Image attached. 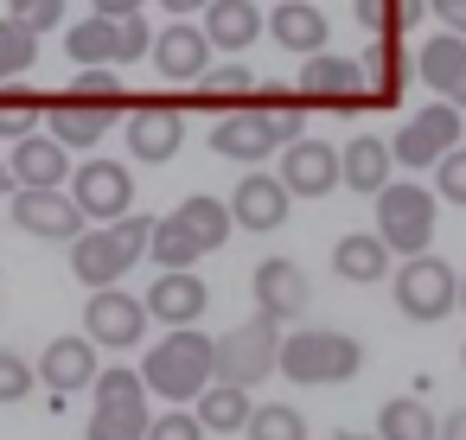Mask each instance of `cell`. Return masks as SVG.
<instances>
[{
  "label": "cell",
  "instance_id": "cell-35",
  "mask_svg": "<svg viewBox=\"0 0 466 440\" xmlns=\"http://www.w3.org/2000/svg\"><path fill=\"white\" fill-rule=\"evenodd\" d=\"M39 122H46V96L20 90V84H0V135H7V141H26Z\"/></svg>",
  "mask_w": 466,
  "mask_h": 440
},
{
  "label": "cell",
  "instance_id": "cell-24",
  "mask_svg": "<svg viewBox=\"0 0 466 440\" xmlns=\"http://www.w3.org/2000/svg\"><path fill=\"white\" fill-rule=\"evenodd\" d=\"M262 26L275 33V45H281V52H300V58L326 52V14L313 7V0H281V7H275Z\"/></svg>",
  "mask_w": 466,
  "mask_h": 440
},
{
  "label": "cell",
  "instance_id": "cell-38",
  "mask_svg": "<svg viewBox=\"0 0 466 440\" xmlns=\"http://www.w3.org/2000/svg\"><path fill=\"white\" fill-rule=\"evenodd\" d=\"M243 434H249V440H307V421H300V408H288V402H262Z\"/></svg>",
  "mask_w": 466,
  "mask_h": 440
},
{
  "label": "cell",
  "instance_id": "cell-30",
  "mask_svg": "<svg viewBox=\"0 0 466 440\" xmlns=\"http://www.w3.org/2000/svg\"><path fill=\"white\" fill-rule=\"evenodd\" d=\"M65 52H71V65H77V71H96V65H109V71H116V20H103V14L77 20V26L65 33Z\"/></svg>",
  "mask_w": 466,
  "mask_h": 440
},
{
  "label": "cell",
  "instance_id": "cell-44",
  "mask_svg": "<svg viewBox=\"0 0 466 440\" xmlns=\"http://www.w3.org/2000/svg\"><path fill=\"white\" fill-rule=\"evenodd\" d=\"M147 440H205V427H198V415L167 408V415H154V421H147Z\"/></svg>",
  "mask_w": 466,
  "mask_h": 440
},
{
  "label": "cell",
  "instance_id": "cell-39",
  "mask_svg": "<svg viewBox=\"0 0 466 440\" xmlns=\"http://www.w3.org/2000/svg\"><path fill=\"white\" fill-rule=\"evenodd\" d=\"M71 103H90V109H116V103H122V77H116L109 65H96V71H77V77H71Z\"/></svg>",
  "mask_w": 466,
  "mask_h": 440
},
{
  "label": "cell",
  "instance_id": "cell-42",
  "mask_svg": "<svg viewBox=\"0 0 466 440\" xmlns=\"http://www.w3.org/2000/svg\"><path fill=\"white\" fill-rule=\"evenodd\" d=\"M7 14L26 33H52V26H65V0H7Z\"/></svg>",
  "mask_w": 466,
  "mask_h": 440
},
{
  "label": "cell",
  "instance_id": "cell-50",
  "mask_svg": "<svg viewBox=\"0 0 466 440\" xmlns=\"http://www.w3.org/2000/svg\"><path fill=\"white\" fill-rule=\"evenodd\" d=\"M453 109H460V115H466V90H460V96H453Z\"/></svg>",
  "mask_w": 466,
  "mask_h": 440
},
{
  "label": "cell",
  "instance_id": "cell-53",
  "mask_svg": "<svg viewBox=\"0 0 466 440\" xmlns=\"http://www.w3.org/2000/svg\"><path fill=\"white\" fill-rule=\"evenodd\" d=\"M460 357H466V351H460Z\"/></svg>",
  "mask_w": 466,
  "mask_h": 440
},
{
  "label": "cell",
  "instance_id": "cell-13",
  "mask_svg": "<svg viewBox=\"0 0 466 440\" xmlns=\"http://www.w3.org/2000/svg\"><path fill=\"white\" fill-rule=\"evenodd\" d=\"M249 294H256V313L262 319H300L307 313V275H300V262H288V255H268V262H256V275H249Z\"/></svg>",
  "mask_w": 466,
  "mask_h": 440
},
{
  "label": "cell",
  "instance_id": "cell-29",
  "mask_svg": "<svg viewBox=\"0 0 466 440\" xmlns=\"http://www.w3.org/2000/svg\"><path fill=\"white\" fill-rule=\"evenodd\" d=\"M173 217L186 224V236H192L205 255H211V249H224V243H230V230H237V224H230V205H224V198H205V192H198V198H186Z\"/></svg>",
  "mask_w": 466,
  "mask_h": 440
},
{
  "label": "cell",
  "instance_id": "cell-10",
  "mask_svg": "<svg viewBox=\"0 0 466 440\" xmlns=\"http://www.w3.org/2000/svg\"><path fill=\"white\" fill-rule=\"evenodd\" d=\"M84 338L103 345V351H128V345L147 338V306L122 287H96L84 300Z\"/></svg>",
  "mask_w": 466,
  "mask_h": 440
},
{
  "label": "cell",
  "instance_id": "cell-23",
  "mask_svg": "<svg viewBox=\"0 0 466 440\" xmlns=\"http://www.w3.org/2000/svg\"><path fill=\"white\" fill-rule=\"evenodd\" d=\"M198 33L211 39V52H249L262 39V7L256 0H211Z\"/></svg>",
  "mask_w": 466,
  "mask_h": 440
},
{
  "label": "cell",
  "instance_id": "cell-1",
  "mask_svg": "<svg viewBox=\"0 0 466 440\" xmlns=\"http://www.w3.org/2000/svg\"><path fill=\"white\" fill-rule=\"evenodd\" d=\"M141 383H147V395H160V402H198L211 383H218V345L198 332V325H179V332H167L154 351H147V364H141Z\"/></svg>",
  "mask_w": 466,
  "mask_h": 440
},
{
  "label": "cell",
  "instance_id": "cell-46",
  "mask_svg": "<svg viewBox=\"0 0 466 440\" xmlns=\"http://www.w3.org/2000/svg\"><path fill=\"white\" fill-rule=\"evenodd\" d=\"M90 7H96L103 20H128V14H141V0H90Z\"/></svg>",
  "mask_w": 466,
  "mask_h": 440
},
{
  "label": "cell",
  "instance_id": "cell-28",
  "mask_svg": "<svg viewBox=\"0 0 466 440\" xmlns=\"http://www.w3.org/2000/svg\"><path fill=\"white\" fill-rule=\"evenodd\" d=\"M358 71H364V96L396 103V90H402V77H409V58H402V52H396V39L383 33V39H370V52L358 58Z\"/></svg>",
  "mask_w": 466,
  "mask_h": 440
},
{
  "label": "cell",
  "instance_id": "cell-19",
  "mask_svg": "<svg viewBox=\"0 0 466 440\" xmlns=\"http://www.w3.org/2000/svg\"><path fill=\"white\" fill-rule=\"evenodd\" d=\"M288 205L294 198H288V185L275 173H243L237 192H230V224H243V230H281Z\"/></svg>",
  "mask_w": 466,
  "mask_h": 440
},
{
  "label": "cell",
  "instance_id": "cell-36",
  "mask_svg": "<svg viewBox=\"0 0 466 440\" xmlns=\"http://www.w3.org/2000/svg\"><path fill=\"white\" fill-rule=\"evenodd\" d=\"M26 65H39V33H26L14 14H0V84L26 77Z\"/></svg>",
  "mask_w": 466,
  "mask_h": 440
},
{
  "label": "cell",
  "instance_id": "cell-48",
  "mask_svg": "<svg viewBox=\"0 0 466 440\" xmlns=\"http://www.w3.org/2000/svg\"><path fill=\"white\" fill-rule=\"evenodd\" d=\"M160 7H167V14H205L211 0H160Z\"/></svg>",
  "mask_w": 466,
  "mask_h": 440
},
{
  "label": "cell",
  "instance_id": "cell-43",
  "mask_svg": "<svg viewBox=\"0 0 466 440\" xmlns=\"http://www.w3.org/2000/svg\"><path fill=\"white\" fill-rule=\"evenodd\" d=\"M434 198H447V205H466V147H453V154L434 166Z\"/></svg>",
  "mask_w": 466,
  "mask_h": 440
},
{
  "label": "cell",
  "instance_id": "cell-26",
  "mask_svg": "<svg viewBox=\"0 0 466 440\" xmlns=\"http://www.w3.org/2000/svg\"><path fill=\"white\" fill-rule=\"evenodd\" d=\"M415 77L453 103V96L466 90V39H453V33L428 39V45H421V58H415Z\"/></svg>",
  "mask_w": 466,
  "mask_h": 440
},
{
  "label": "cell",
  "instance_id": "cell-27",
  "mask_svg": "<svg viewBox=\"0 0 466 440\" xmlns=\"http://www.w3.org/2000/svg\"><path fill=\"white\" fill-rule=\"evenodd\" d=\"M198 427L211 434V440H230L237 427H249V415H256V402H249V389H237V383H211L205 395H198Z\"/></svg>",
  "mask_w": 466,
  "mask_h": 440
},
{
  "label": "cell",
  "instance_id": "cell-11",
  "mask_svg": "<svg viewBox=\"0 0 466 440\" xmlns=\"http://www.w3.org/2000/svg\"><path fill=\"white\" fill-rule=\"evenodd\" d=\"M275 147H281V135H275L268 109H224L218 128H211V154H224V160H237V166H256V160H268Z\"/></svg>",
  "mask_w": 466,
  "mask_h": 440
},
{
  "label": "cell",
  "instance_id": "cell-2",
  "mask_svg": "<svg viewBox=\"0 0 466 440\" xmlns=\"http://www.w3.org/2000/svg\"><path fill=\"white\" fill-rule=\"evenodd\" d=\"M147 236H154V217H116V224H96L71 243V275L96 294V287H122V275L147 255Z\"/></svg>",
  "mask_w": 466,
  "mask_h": 440
},
{
  "label": "cell",
  "instance_id": "cell-7",
  "mask_svg": "<svg viewBox=\"0 0 466 440\" xmlns=\"http://www.w3.org/2000/svg\"><path fill=\"white\" fill-rule=\"evenodd\" d=\"M396 306H402V319H415V325H434V319H447L453 306H460V275L428 249V255H409L402 268H396Z\"/></svg>",
  "mask_w": 466,
  "mask_h": 440
},
{
  "label": "cell",
  "instance_id": "cell-21",
  "mask_svg": "<svg viewBox=\"0 0 466 440\" xmlns=\"http://www.w3.org/2000/svg\"><path fill=\"white\" fill-rule=\"evenodd\" d=\"M300 96H307V103H358V96H364V71H358V58L313 52V58L300 65Z\"/></svg>",
  "mask_w": 466,
  "mask_h": 440
},
{
  "label": "cell",
  "instance_id": "cell-22",
  "mask_svg": "<svg viewBox=\"0 0 466 440\" xmlns=\"http://www.w3.org/2000/svg\"><path fill=\"white\" fill-rule=\"evenodd\" d=\"M390 173H396V160H390V141H377V135H358V141H345V147H339V185H351V192L377 198V192L390 185Z\"/></svg>",
  "mask_w": 466,
  "mask_h": 440
},
{
  "label": "cell",
  "instance_id": "cell-33",
  "mask_svg": "<svg viewBox=\"0 0 466 440\" xmlns=\"http://www.w3.org/2000/svg\"><path fill=\"white\" fill-rule=\"evenodd\" d=\"M147 255H154V268L160 275H173V268H192L205 249L186 236V224L179 217H154V236H147Z\"/></svg>",
  "mask_w": 466,
  "mask_h": 440
},
{
  "label": "cell",
  "instance_id": "cell-37",
  "mask_svg": "<svg viewBox=\"0 0 466 440\" xmlns=\"http://www.w3.org/2000/svg\"><path fill=\"white\" fill-rule=\"evenodd\" d=\"M198 96L205 103H243V96H256V71L249 65H211L198 77Z\"/></svg>",
  "mask_w": 466,
  "mask_h": 440
},
{
  "label": "cell",
  "instance_id": "cell-5",
  "mask_svg": "<svg viewBox=\"0 0 466 440\" xmlns=\"http://www.w3.org/2000/svg\"><path fill=\"white\" fill-rule=\"evenodd\" d=\"M96 408H90V440H147V383H141V370H128V364H116V370H96Z\"/></svg>",
  "mask_w": 466,
  "mask_h": 440
},
{
  "label": "cell",
  "instance_id": "cell-31",
  "mask_svg": "<svg viewBox=\"0 0 466 440\" xmlns=\"http://www.w3.org/2000/svg\"><path fill=\"white\" fill-rule=\"evenodd\" d=\"M434 434L441 427H434V415H428L421 395H390L377 408V440H434Z\"/></svg>",
  "mask_w": 466,
  "mask_h": 440
},
{
  "label": "cell",
  "instance_id": "cell-9",
  "mask_svg": "<svg viewBox=\"0 0 466 440\" xmlns=\"http://www.w3.org/2000/svg\"><path fill=\"white\" fill-rule=\"evenodd\" d=\"M71 205L84 211V224H116L135 205V179L122 160H84L71 166Z\"/></svg>",
  "mask_w": 466,
  "mask_h": 440
},
{
  "label": "cell",
  "instance_id": "cell-15",
  "mask_svg": "<svg viewBox=\"0 0 466 440\" xmlns=\"http://www.w3.org/2000/svg\"><path fill=\"white\" fill-rule=\"evenodd\" d=\"M154 71L167 77V84H198L205 71H211V39L192 26V20H173L167 33H154Z\"/></svg>",
  "mask_w": 466,
  "mask_h": 440
},
{
  "label": "cell",
  "instance_id": "cell-20",
  "mask_svg": "<svg viewBox=\"0 0 466 440\" xmlns=\"http://www.w3.org/2000/svg\"><path fill=\"white\" fill-rule=\"evenodd\" d=\"M33 370L46 376V389H52V395H77V389H90V383H96V370H103V364H96V345H90L84 332H71V338H52V345H46V357H39Z\"/></svg>",
  "mask_w": 466,
  "mask_h": 440
},
{
  "label": "cell",
  "instance_id": "cell-16",
  "mask_svg": "<svg viewBox=\"0 0 466 440\" xmlns=\"http://www.w3.org/2000/svg\"><path fill=\"white\" fill-rule=\"evenodd\" d=\"M281 185H288V198H326L332 185H339V147H326V141H294V147H281V173H275Z\"/></svg>",
  "mask_w": 466,
  "mask_h": 440
},
{
  "label": "cell",
  "instance_id": "cell-12",
  "mask_svg": "<svg viewBox=\"0 0 466 440\" xmlns=\"http://www.w3.org/2000/svg\"><path fill=\"white\" fill-rule=\"evenodd\" d=\"M7 205H14V224L26 236H46V243H77L90 230L84 211L71 205V192H14Z\"/></svg>",
  "mask_w": 466,
  "mask_h": 440
},
{
  "label": "cell",
  "instance_id": "cell-47",
  "mask_svg": "<svg viewBox=\"0 0 466 440\" xmlns=\"http://www.w3.org/2000/svg\"><path fill=\"white\" fill-rule=\"evenodd\" d=\"M434 440H466V408H453V415L441 421V434H434Z\"/></svg>",
  "mask_w": 466,
  "mask_h": 440
},
{
  "label": "cell",
  "instance_id": "cell-41",
  "mask_svg": "<svg viewBox=\"0 0 466 440\" xmlns=\"http://www.w3.org/2000/svg\"><path fill=\"white\" fill-rule=\"evenodd\" d=\"M147 52H154L147 14H128V20H116V65H135V58H147Z\"/></svg>",
  "mask_w": 466,
  "mask_h": 440
},
{
  "label": "cell",
  "instance_id": "cell-49",
  "mask_svg": "<svg viewBox=\"0 0 466 440\" xmlns=\"http://www.w3.org/2000/svg\"><path fill=\"white\" fill-rule=\"evenodd\" d=\"M14 192H20V185H14V166L0 160V198H14Z\"/></svg>",
  "mask_w": 466,
  "mask_h": 440
},
{
  "label": "cell",
  "instance_id": "cell-32",
  "mask_svg": "<svg viewBox=\"0 0 466 440\" xmlns=\"http://www.w3.org/2000/svg\"><path fill=\"white\" fill-rule=\"evenodd\" d=\"M332 268H339L345 281H377V275L390 268V249L377 243V230H351V236H339Z\"/></svg>",
  "mask_w": 466,
  "mask_h": 440
},
{
  "label": "cell",
  "instance_id": "cell-34",
  "mask_svg": "<svg viewBox=\"0 0 466 440\" xmlns=\"http://www.w3.org/2000/svg\"><path fill=\"white\" fill-rule=\"evenodd\" d=\"M364 26H370V39H396L402 26H415V20H428V0H358V7H351Z\"/></svg>",
  "mask_w": 466,
  "mask_h": 440
},
{
  "label": "cell",
  "instance_id": "cell-45",
  "mask_svg": "<svg viewBox=\"0 0 466 440\" xmlns=\"http://www.w3.org/2000/svg\"><path fill=\"white\" fill-rule=\"evenodd\" d=\"M428 14H434L453 39H466V0H428Z\"/></svg>",
  "mask_w": 466,
  "mask_h": 440
},
{
  "label": "cell",
  "instance_id": "cell-40",
  "mask_svg": "<svg viewBox=\"0 0 466 440\" xmlns=\"http://www.w3.org/2000/svg\"><path fill=\"white\" fill-rule=\"evenodd\" d=\"M33 383H39V370H33L20 351H0V408L26 402V395H33Z\"/></svg>",
  "mask_w": 466,
  "mask_h": 440
},
{
  "label": "cell",
  "instance_id": "cell-18",
  "mask_svg": "<svg viewBox=\"0 0 466 440\" xmlns=\"http://www.w3.org/2000/svg\"><path fill=\"white\" fill-rule=\"evenodd\" d=\"M179 147H186V115H179V109L141 103V109L128 115V154H135V160L160 166V160H173Z\"/></svg>",
  "mask_w": 466,
  "mask_h": 440
},
{
  "label": "cell",
  "instance_id": "cell-51",
  "mask_svg": "<svg viewBox=\"0 0 466 440\" xmlns=\"http://www.w3.org/2000/svg\"><path fill=\"white\" fill-rule=\"evenodd\" d=\"M339 440H377V434H339Z\"/></svg>",
  "mask_w": 466,
  "mask_h": 440
},
{
  "label": "cell",
  "instance_id": "cell-14",
  "mask_svg": "<svg viewBox=\"0 0 466 440\" xmlns=\"http://www.w3.org/2000/svg\"><path fill=\"white\" fill-rule=\"evenodd\" d=\"M147 319H160L167 332H179V325H198L205 319V306H211V287L192 275V268H173V275H154V287H147Z\"/></svg>",
  "mask_w": 466,
  "mask_h": 440
},
{
  "label": "cell",
  "instance_id": "cell-6",
  "mask_svg": "<svg viewBox=\"0 0 466 440\" xmlns=\"http://www.w3.org/2000/svg\"><path fill=\"white\" fill-rule=\"evenodd\" d=\"M218 345V383H237V389H256L262 376H275V357H281V325L275 319H243V325H230L224 338H211Z\"/></svg>",
  "mask_w": 466,
  "mask_h": 440
},
{
  "label": "cell",
  "instance_id": "cell-4",
  "mask_svg": "<svg viewBox=\"0 0 466 440\" xmlns=\"http://www.w3.org/2000/svg\"><path fill=\"white\" fill-rule=\"evenodd\" d=\"M377 243L390 255H402V262L428 255V243H434V192L415 185V179H390L377 192Z\"/></svg>",
  "mask_w": 466,
  "mask_h": 440
},
{
  "label": "cell",
  "instance_id": "cell-3",
  "mask_svg": "<svg viewBox=\"0 0 466 440\" xmlns=\"http://www.w3.org/2000/svg\"><path fill=\"white\" fill-rule=\"evenodd\" d=\"M275 370L294 376V383H351L364 370V345L351 332H332V325H300V332L281 338Z\"/></svg>",
  "mask_w": 466,
  "mask_h": 440
},
{
  "label": "cell",
  "instance_id": "cell-52",
  "mask_svg": "<svg viewBox=\"0 0 466 440\" xmlns=\"http://www.w3.org/2000/svg\"><path fill=\"white\" fill-rule=\"evenodd\" d=\"M460 313H466V281H460Z\"/></svg>",
  "mask_w": 466,
  "mask_h": 440
},
{
  "label": "cell",
  "instance_id": "cell-25",
  "mask_svg": "<svg viewBox=\"0 0 466 440\" xmlns=\"http://www.w3.org/2000/svg\"><path fill=\"white\" fill-rule=\"evenodd\" d=\"M109 122H116L109 109H90V103H71V96H65V103H46V135H52L65 154H71V147H96V141L109 135Z\"/></svg>",
  "mask_w": 466,
  "mask_h": 440
},
{
  "label": "cell",
  "instance_id": "cell-8",
  "mask_svg": "<svg viewBox=\"0 0 466 440\" xmlns=\"http://www.w3.org/2000/svg\"><path fill=\"white\" fill-rule=\"evenodd\" d=\"M460 109L453 103H428L421 115H409L402 128H396V141H390V160L396 166H441L453 147H460Z\"/></svg>",
  "mask_w": 466,
  "mask_h": 440
},
{
  "label": "cell",
  "instance_id": "cell-17",
  "mask_svg": "<svg viewBox=\"0 0 466 440\" xmlns=\"http://www.w3.org/2000/svg\"><path fill=\"white\" fill-rule=\"evenodd\" d=\"M7 166H14V185H20V192H65V185H71V154H65L52 135L14 141Z\"/></svg>",
  "mask_w": 466,
  "mask_h": 440
}]
</instances>
